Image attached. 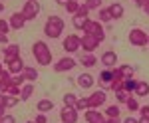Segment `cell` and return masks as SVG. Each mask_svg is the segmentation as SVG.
Masks as SVG:
<instances>
[{"label": "cell", "instance_id": "obj_1", "mask_svg": "<svg viewBox=\"0 0 149 123\" xmlns=\"http://www.w3.org/2000/svg\"><path fill=\"white\" fill-rule=\"evenodd\" d=\"M32 56L36 58V62L40 66H50L52 64V52H50V48H48V44L44 40L34 42V46H32Z\"/></svg>", "mask_w": 149, "mask_h": 123}, {"label": "cell", "instance_id": "obj_2", "mask_svg": "<svg viewBox=\"0 0 149 123\" xmlns=\"http://www.w3.org/2000/svg\"><path fill=\"white\" fill-rule=\"evenodd\" d=\"M64 32V20L60 18V16H50L44 24V34H46L48 38H52V40H56L60 38Z\"/></svg>", "mask_w": 149, "mask_h": 123}, {"label": "cell", "instance_id": "obj_3", "mask_svg": "<svg viewBox=\"0 0 149 123\" xmlns=\"http://www.w3.org/2000/svg\"><path fill=\"white\" fill-rule=\"evenodd\" d=\"M81 30H84V34H92V36H95L100 42H103V40H105L103 26H102V22H97V20H88V22L81 26Z\"/></svg>", "mask_w": 149, "mask_h": 123}, {"label": "cell", "instance_id": "obj_4", "mask_svg": "<svg viewBox=\"0 0 149 123\" xmlns=\"http://www.w3.org/2000/svg\"><path fill=\"white\" fill-rule=\"evenodd\" d=\"M127 40H129V44L131 46H137V48H143V46H147L149 42V36L141 28H131L129 34H127Z\"/></svg>", "mask_w": 149, "mask_h": 123}, {"label": "cell", "instance_id": "obj_5", "mask_svg": "<svg viewBox=\"0 0 149 123\" xmlns=\"http://www.w3.org/2000/svg\"><path fill=\"white\" fill-rule=\"evenodd\" d=\"M62 48H64V52L74 54V52L81 50V38L78 36V34H70L68 38H64V44H62Z\"/></svg>", "mask_w": 149, "mask_h": 123}, {"label": "cell", "instance_id": "obj_6", "mask_svg": "<svg viewBox=\"0 0 149 123\" xmlns=\"http://www.w3.org/2000/svg\"><path fill=\"white\" fill-rule=\"evenodd\" d=\"M100 44H102V42H100L95 36H92V34H84V36H81V50H84L86 54H93Z\"/></svg>", "mask_w": 149, "mask_h": 123}, {"label": "cell", "instance_id": "obj_7", "mask_svg": "<svg viewBox=\"0 0 149 123\" xmlns=\"http://www.w3.org/2000/svg\"><path fill=\"white\" fill-rule=\"evenodd\" d=\"M76 60L74 58H70V56H64V58H60L56 64H54V72L56 74H64V72H70V69H74L76 67Z\"/></svg>", "mask_w": 149, "mask_h": 123}, {"label": "cell", "instance_id": "obj_8", "mask_svg": "<svg viewBox=\"0 0 149 123\" xmlns=\"http://www.w3.org/2000/svg\"><path fill=\"white\" fill-rule=\"evenodd\" d=\"M22 14H24V18H26V22L38 18V14H40V2H30L28 0L22 6Z\"/></svg>", "mask_w": 149, "mask_h": 123}, {"label": "cell", "instance_id": "obj_9", "mask_svg": "<svg viewBox=\"0 0 149 123\" xmlns=\"http://www.w3.org/2000/svg\"><path fill=\"white\" fill-rule=\"evenodd\" d=\"M107 99V95H105V91L100 90V91H93L92 95L88 97V105H90V109H97V107H102L103 103Z\"/></svg>", "mask_w": 149, "mask_h": 123}, {"label": "cell", "instance_id": "obj_10", "mask_svg": "<svg viewBox=\"0 0 149 123\" xmlns=\"http://www.w3.org/2000/svg\"><path fill=\"white\" fill-rule=\"evenodd\" d=\"M24 67H26V64H24V60L20 56L18 58H12V60H8L6 62V69L10 72L12 76H18V74H22Z\"/></svg>", "mask_w": 149, "mask_h": 123}, {"label": "cell", "instance_id": "obj_11", "mask_svg": "<svg viewBox=\"0 0 149 123\" xmlns=\"http://www.w3.org/2000/svg\"><path fill=\"white\" fill-rule=\"evenodd\" d=\"M60 119H62V123H76L78 121V109L64 105V109L60 111Z\"/></svg>", "mask_w": 149, "mask_h": 123}, {"label": "cell", "instance_id": "obj_12", "mask_svg": "<svg viewBox=\"0 0 149 123\" xmlns=\"http://www.w3.org/2000/svg\"><path fill=\"white\" fill-rule=\"evenodd\" d=\"M105 113L97 111V109H86V121L88 123H105Z\"/></svg>", "mask_w": 149, "mask_h": 123}, {"label": "cell", "instance_id": "obj_13", "mask_svg": "<svg viewBox=\"0 0 149 123\" xmlns=\"http://www.w3.org/2000/svg\"><path fill=\"white\" fill-rule=\"evenodd\" d=\"M10 26L12 30H24V26H26V18H24L22 12H14V14H10Z\"/></svg>", "mask_w": 149, "mask_h": 123}, {"label": "cell", "instance_id": "obj_14", "mask_svg": "<svg viewBox=\"0 0 149 123\" xmlns=\"http://www.w3.org/2000/svg\"><path fill=\"white\" fill-rule=\"evenodd\" d=\"M76 81H78V85H80L81 90H90V88H93V83H95V78L90 76V74H80Z\"/></svg>", "mask_w": 149, "mask_h": 123}, {"label": "cell", "instance_id": "obj_15", "mask_svg": "<svg viewBox=\"0 0 149 123\" xmlns=\"http://www.w3.org/2000/svg\"><path fill=\"white\" fill-rule=\"evenodd\" d=\"M102 64L107 67V69H109V67H115V64H117V54L111 52V50L103 52V54H102Z\"/></svg>", "mask_w": 149, "mask_h": 123}, {"label": "cell", "instance_id": "obj_16", "mask_svg": "<svg viewBox=\"0 0 149 123\" xmlns=\"http://www.w3.org/2000/svg\"><path fill=\"white\" fill-rule=\"evenodd\" d=\"M20 56V46L18 44H8L4 48V62H8L12 58H18Z\"/></svg>", "mask_w": 149, "mask_h": 123}, {"label": "cell", "instance_id": "obj_17", "mask_svg": "<svg viewBox=\"0 0 149 123\" xmlns=\"http://www.w3.org/2000/svg\"><path fill=\"white\" fill-rule=\"evenodd\" d=\"M107 8H109V14H111V18H113V20L123 18V14H125L123 4H119V2H113V4H111V6H107Z\"/></svg>", "mask_w": 149, "mask_h": 123}, {"label": "cell", "instance_id": "obj_18", "mask_svg": "<svg viewBox=\"0 0 149 123\" xmlns=\"http://www.w3.org/2000/svg\"><path fill=\"white\" fill-rule=\"evenodd\" d=\"M22 76L26 78V81H30V83H34L36 79H38V69L32 66H26L24 67V72H22Z\"/></svg>", "mask_w": 149, "mask_h": 123}, {"label": "cell", "instance_id": "obj_19", "mask_svg": "<svg viewBox=\"0 0 149 123\" xmlns=\"http://www.w3.org/2000/svg\"><path fill=\"white\" fill-rule=\"evenodd\" d=\"M36 109H38V113H48L54 109V101L50 99H40L38 101V105H36Z\"/></svg>", "mask_w": 149, "mask_h": 123}, {"label": "cell", "instance_id": "obj_20", "mask_svg": "<svg viewBox=\"0 0 149 123\" xmlns=\"http://www.w3.org/2000/svg\"><path fill=\"white\" fill-rule=\"evenodd\" d=\"M32 93H34V85L28 81V83H24V85H22V91H20V99H22V101H28L30 97H32Z\"/></svg>", "mask_w": 149, "mask_h": 123}, {"label": "cell", "instance_id": "obj_21", "mask_svg": "<svg viewBox=\"0 0 149 123\" xmlns=\"http://www.w3.org/2000/svg\"><path fill=\"white\" fill-rule=\"evenodd\" d=\"M137 97H145V95H149V83L147 81H137V88H135V91H133Z\"/></svg>", "mask_w": 149, "mask_h": 123}, {"label": "cell", "instance_id": "obj_22", "mask_svg": "<svg viewBox=\"0 0 149 123\" xmlns=\"http://www.w3.org/2000/svg\"><path fill=\"white\" fill-rule=\"evenodd\" d=\"M97 81H100V83H107V85H109V83L113 81V69H103L102 74H100V78H97Z\"/></svg>", "mask_w": 149, "mask_h": 123}, {"label": "cell", "instance_id": "obj_23", "mask_svg": "<svg viewBox=\"0 0 149 123\" xmlns=\"http://www.w3.org/2000/svg\"><path fill=\"white\" fill-rule=\"evenodd\" d=\"M80 64H81L84 67H93L95 64H97V58L93 56V54H86V56L80 60Z\"/></svg>", "mask_w": 149, "mask_h": 123}, {"label": "cell", "instance_id": "obj_24", "mask_svg": "<svg viewBox=\"0 0 149 123\" xmlns=\"http://www.w3.org/2000/svg\"><path fill=\"white\" fill-rule=\"evenodd\" d=\"M135 88H137V79H133V78H127L125 81H123V90H125L127 93H131V95H133V91H135Z\"/></svg>", "mask_w": 149, "mask_h": 123}, {"label": "cell", "instance_id": "obj_25", "mask_svg": "<svg viewBox=\"0 0 149 123\" xmlns=\"http://www.w3.org/2000/svg\"><path fill=\"white\" fill-rule=\"evenodd\" d=\"M62 101H64V105H68V107H76V103H78V97H76L74 93H64Z\"/></svg>", "mask_w": 149, "mask_h": 123}, {"label": "cell", "instance_id": "obj_26", "mask_svg": "<svg viewBox=\"0 0 149 123\" xmlns=\"http://www.w3.org/2000/svg\"><path fill=\"white\" fill-rule=\"evenodd\" d=\"M97 16H100V22H111L113 18H111V14H109V8H100V12H97Z\"/></svg>", "mask_w": 149, "mask_h": 123}, {"label": "cell", "instance_id": "obj_27", "mask_svg": "<svg viewBox=\"0 0 149 123\" xmlns=\"http://www.w3.org/2000/svg\"><path fill=\"white\" fill-rule=\"evenodd\" d=\"M127 109H129V111L133 113V111H139V107H141V105H139V101L135 99V97H133V95H129V99H127Z\"/></svg>", "mask_w": 149, "mask_h": 123}, {"label": "cell", "instance_id": "obj_28", "mask_svg": "<svg viewBox=\"0 0 149 123\" xmlns=\"http://www.w3.org/2000/svg\"><path fill=\"white\" fill-rule=\"evenodd\" d=\"M20 91H22L20 85H14V83H12V85H8V88L4 90V93H6V95H16V97H20Z\"/></svg>", "mask_w": 149, "mask_h": 123}, {"label": "cell", "instance_id": "obj_29", "mask_svg": "<svg viewBox=\"0 0 149 123\" xmlns=\"http://www.w3.org/2000/svg\"><path fill=\"white\" fill-rule=\"evenodd\" d=\"M119 72L123 74V78H133V74H135V67H131V66H119Z\"/></svg>", "mask_w": 149, "mask_h": 123}, {"label": "cell", "instance_id": "obj_30", "mask_svg": "<svg viewBox=\"0 0 149 123\" xmlns=\"http://www.w3.org/2000/svg\"><path fill=\"white\" fill-rule=\"evenodd\" d=\"M78 8H80V2H76V0H70L68 4H66L68 14H78Z\"/></svg>", "mask_w": 149, "mask_h": 123}, {"label": "cell", "instance_id": "obj_31", "mask_svg": "<svg viewBox=\"0 0 149 123\" xmlns=\"http://www.w3.org/2000/svg\"><path fill=\"white\" fill-rule=\"evenodd\" d=\"M88 20H90V18H86V16L74 14V26H76V28H80V30H81V26H84V24L88 22Z\"/></svg>", "mask_w": 149, "mask_h": 123}, {"label": "cell", "instance_id": "obj_32", "mask_svg": "<svg viewBox=\"0 0 149 123\" xmlns=\"http://www.w3.org/2000/svg\"><path fill=\"white\" fill-rule=\"evenodd\" d=\"M105 117H119V105H109L105 109Z\"/></svg>", "mask_w": 149, "mask_h": 123}, {"label": "cell", "instance_id": "obj_33", "mask_svg": "<svg viewBox=\"0 0 149 123\" xmlns=\"http://www.w3.org/2000/svg\"><path fill=\"white\" fill-rule=\"evenodd\" d=\"M129 95H131V93H127L125 90H123V91H115V97H117V103H127V99H129Z\"/></svg>", "mask_w": 149, "mask_h": 123}, {"label": "cell", "instance_id": "obj_34", "mask_svg": "<svg viewBox=\"0 0 149 123\" xmlns=\"http://www.w3.org/2000/svg\"><path fill=\"white\" fill-rule=\"evenodd\" d=\"M84 4H86L90 10H100V8H102V0H86Z\"/></svg>", "mask_w": 149, "mask_h": 123}, {"label": "cell", "instance_id": "obj_35", "mask_svg": "<svg viewBox=\"0 0 149 123\" xmlns=\"http://www.w3.org/2000/svg\"><path fill=\"white\" fill-rule=\"evenodd\" d=\"M76 109L78 111H86V109H90V105H88V97H84V99H78V103H76Z\"/></svg>", "mask_w": 149, "mask_h": 123}, {"label": "cell", "instance_id": "obj_36", "mask_svg": "<svg viewBox=\"0 0 149 123\" xmlns=\"http://www.w3.org/2000/svg\"><path fill=\"white\" fill-rule=\"evenodd\" d=\"M12 83H14V85H20V88H22L24 83H26V78H24L22 74H18V76H12Z\"/></svg>", "mask_w": 149, "mask_h": 123}, {"label": "cell", "instance_id": "obj_37", "mask_svg": "<svg viewBox=\"0 0 149 123\" xmlns=\"http://www.w3.org/2000/svg\"><path fill=\"white\" fill-rule=\"evenodd\" d=\"M109 88L113 91H123V81H119V79H113L111 83H109Z\"/></svg>", "mask_w": 149, "mask_h": 123}, {"label": "cell", "instance_id": "obj_38", "mask_svg": "<svg viewBox=\"0 0 149 123\" xmlns=\"http://www.w3.org/2000/svg\"><path fill=\"white\" fill-rule=\"evenodd\" d=\"M10 30H12L10 22H6V20H0V32H2V34H8Z\"/></svg>", "mask_w": 149, "mask_h": 123}, {"label": "cell", "instance_id": "obj_39", "mask_svg": "<svg viewBox=\"0 0 149 123\" xmlns=\"http://www.w3.org/2000/svg\"><path fill=\"white\" fill-rule=\"evenodd\" d=\"M78 14H80V16H86V18H90V8H88L86 4H80V8H78Z\"/></svg>", "mask_w": 149, "mask_h": 123}, {"label": "cell", "instance_id": "obj_40", "mask_svg": "<svg viewBox=\"0 0 149 123\" xmlns=\"http://www.w3.org/2000/svg\"><path fill=\"white\" fill-rule=\"evenodd\" d=\"M34 123H48V117H46V113H36V117H34Z\"/></svg>", "mask_w": 149, "mask_h": 123}, {"label": "cell", "instance_id": "obj_41", "mask_svg": "<svg viewBox=\"0 0 149 123\" xmlns=\"http://www.w3.org/2000/svg\"><path fill=\"white\" fill-rule=\"evenodd\" d=\"M0 123H16V117L10 115V113H6V115L2 117V121H0Z\"/></svg>", "mask_w": 149, "mask_h": 123}, {"label": "cell", "instance_id": "obj_42", "mask_svg": "<svg viewBox=\"0 0 149 123\" xmlns=\"http://www.w3.org/2000/svg\"><path fill=\"white\" fill-rule=\"evenodd\" d=\"M113 79H119V81H125V78H123V74L119 72V67H115V69H113Z\"/></svg>", "mask_w": 149, "mask_h": 123}, {"label": "cell", "instance_id": "obj_43", "mask_svg": "<svg viewBox=\"0 0 149 123\" xmlns=\"http://www.w3.org/2000/svg\"><path fill=\"white\" fill-rule=\"evenodd\" d=\"M139 113H141L143 117H149V105H141V107H139Z\"/></svg>", "mask_w": 149, "mask_h": 123}, {"label": "cell", "instance_id": "obj_44", "mask_svg": "<svg viewBox=\"0 0 149 123\" xmlns=\"http://www.w3.org/2000/svg\"><path fill=\"white\" fill-rule=\"evenodd\" d=\"M0 44H6V46H8V34H2V32H0Z\"/></svg>", "mask_w": 149, "mask_h": 123}, {"label": "cell", "instance_id": "obj_45", "mask_svg": "<svg viewBox=\"0 0 149 123\" xmlns=\"http://www.w3.org/2000/svg\"><path fill=\"white\" fill-rule=\"evenodd\" d=\"M121 123H139V121L135 119V117H133V115H131V117H125V119H123Z\"/></svg>", "mask_w": 149, "mask_h": 123}, {"label": "cell", "instance_id": "obj_46", "mask_svg": "<svg viewBox=\"0 0 149 123\" xmlns=\"http://www.w3.org/2000/svg\"><path fill=\"white\" fill-rule=\"evenodd\" d=\"M105 123H121V121H119V117H107Z\"/></svg>", "mask_w": 149, "mask_h": 123}, {"label": "cell", "instance_id": "obj_47", "mask_svg": "<svg viewBox=\"0 0 149 123\" xmlns=\"http://www.w3.org/2000/svg\"><path fill=\"white\" fill-rule=\"evenodd\" d=\"M137 121H139V123H149V117H143V115H141Z\"/></svg>", "mask_w": 149, "mask_h": 123}, {"label": "cell", "instance_id": "obj_48", "mask_svg": "<svg viewBox=\"0 0 149 123\" xmlns=\"http://www.w3.org/2000/svg\"><path fill=\"white\" fill-rule=\"evenodd\" d=\"M4 115H6V107H4V105H0V117H4Z\"/></svg>", "mask_w": 149, "mask_h": 123}, {"label": "cell", "instance_id": "obj_49", "mask_svg": "<svg viewBox=\"0 0 149 123\" xmlns=\"http://www.w3.org/2000/svg\"><path fill=\"white\" fill-rule=\"evenodd\" d=\"M56 2H58V4H62V6H66V4H68L70 0H56Z\"/></svg>", "mask_w": 149, "mask_h": 123}, {"label": "cell", "instance_id": "obj_50", "mask_svg": "<svg viewBox=\"0 0 149 123\" xmlns=\"http://www.w3.org/2000/svg\"><path fill=\"white\" fill-rule=\"evenodd\" d=\"M133 2H135V4H137V6H141V8H143V4H145V2H143V0H133Z\"/></svg>", "mask_w": 149, "mask_h": 123}, {"label": "cell", "instance_id": "obj_51", "mask_svg": "<svg viewBox=\"0 0 149 123\" xmlns=\"http://www.w3.org/2000/svg\"><path fill=\"white\" fill-rule=\"evenodd\" d=\"M143 12H145V14H149V4H145V6H143Z\"/></svg>", "mask_w": 149, "mask_h": 123}, {"label": "cell", "instance_id": "obj_52", "mask_svg": "<svg viewBox=\"0 0 149 123\" xmlns=\"http://www.w3.org/2000/svg\"><path fill=\"white\" fill-rule=\"evenodd\" d=\"M0 12H4V4L2 2H0Z\"/></svg>", "mask_w": 149, "mask_h": 123}, {"label": "cell", "instance_id": "obj_53", "mask_svg": "<svg viewBox=\"0 0 149 123\" xmlns=\"http://www.w3.org/2000/svg\"><path fill=\"white\" fill-rule=\"evenodd\" d=\"M143 2H145V4H149V0H143ZM145 4H143V6H145Z\"/></svg>", "mask_w": 149, "mask_h": 123}, {"label": "cell", "instance_id": "obj_54", "mask_svg": "<svg viewBox=\"0 0 149 123\" xmlns=\"http://www.w3.org/2000/svg\"><path fill=\"white\" fill-rule=\"evenodd\" d=\"M2 69H4V67H2V64H0V72H2Z\"/></svg>", "mask_w": 149, "mask_h": 123}, {"label": "cell", "instance_id": "obj_55", "mask_svg": "<svg viewBox=\"0 0 149 123\" xmlns=\"http://www.w3.org/2000/svg\"><path fill=\"white\" fill-rule=\"evenodd\" d=\"M30 2H38V0H30Z\"/></svg>", "mask_w": 149, "mask_h": 123}, {"label": "cell", "instance_id": "obj_56", "mask_svg": "<svg viewBox=\"0 0 149 123\" xmlns=\"http://www.w3.org/2000/svg\"><path fill=\"white\" fill-rule=\"evenodd\" d=\"M26 123H34V121H26Z\"/></svg>", "mask_w": 149, "mask_h": 123}, {"label": "cell", "instance_id": "obj_57", "mask_svg": "<svg viewBox=\"0 0 149 123\" xmlns=\"http://www.w3.org/2000/svg\"><path fill=\"white\" fill-rule=\"evenodd\" d=\"M76 2H80V0H76Z\"/></svg>", "mask_w": 149, "mask_h": 123}, {"label": "cell", "instance_id": "obj_58", "mask_svg": "<svg viewBox=\"0 0 149 123\" xmlns=\"http://www.w3.org/2000/svg\"><path fill=\"white\" fill-rule=\"evenodd\" d=\"M0 121H2V117H0Z\"/></svg>", "mask_w": 149, "mask_h": 123}, {"label": "cell", "instance_id": "obj_59", "mask_svg": "<svg viewBox=\"0 0 149 123\" xmlns=\"http://www.w3.org/2000/svg\"><path fill=\"white\" fill-rule=\"evenodd\" d=\"M147 44H149V42H147Z\"/></svg>", "mask_w": 149, "mask_h": 123}]
</instances>
